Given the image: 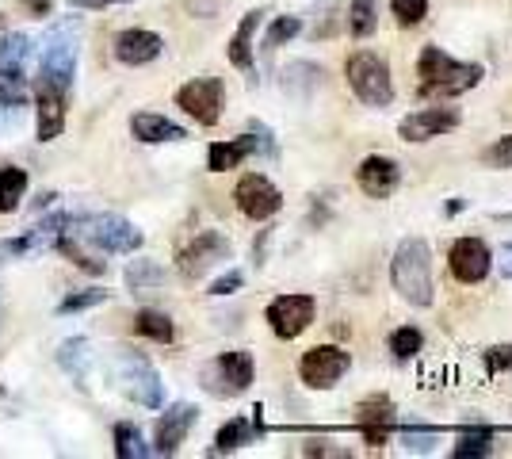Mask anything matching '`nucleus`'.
Masks as SVG:
<instances>
[{"instance_id":"4","label":"nucleus","mask_w":512,"mask_h":459,"mask_svg":"<svg viewBox=\"0 0 512 459\" xmlns=\"http://www.w3.org/2000/svg\"><path fill=\"white\" fill-rule=\"evenodd\" d=\"M69 234L85 241V245H96L104 253H134L142 249V230L127 222L123 215H85V219H69L65 226Z\"/></svg>"},{"instance_id":"39","label":"nucleus","mask_w":512,"mask_h":459,"mask_svg":"<svg viewBox=\"0 0 512 459\" xmlns=\"http://www.w3.org/2000/svg\"><path fill=\"white\" fill-rule=\"evenodd\" d=\"M486 372H512V345H497L486 352Z\"/></svg>"},{"instance_id":"21","label":"nucleus","mask_w":512,"mask_h":459,"mask_svg":"<svg viewBox=\"0 0 512 459\" xmlns=\"http://www.w3.org/2000/svg\"><path fill=\"white\" fill-rule=\"evenodd\" d=\"M130 134L138 138V142H146V146H161V142H184L188 131L184 127H176L172 119L165 115H153V111H138L134 119H130Z\"/></svg>"},{"instance_id":"8","label":"nucleus","mask_w":512,"mask_h":459,"mask_svg":"<svg viewBox=\"0 0 512 459\" xmlns=\"http://www.w3.org/2000/svg\"><path fill=\"white\" fill-rule=\"evenodd\" d=\"M352 368V356L337 345H318V349L302 352L299 360V375L306 387H314V391H329V387H337L344 375Z\"/></svg>"},{"instance_id":"40","label":"nucleus","mask_w":512,"mask_h":459,"mask_svg":"<svg viewBox=\"0 0 512 459\" xmlns=\"http://www.w3.org/2000/svg\"><path fill=\"white\" fill-rule=\"evenodd\" d=\"M20 127H23V108H4V104H0V138L16 134Z\"/></svg>"},{"instance_id":"41","label":"nucleus","mask_w":512,"mask_h":459,"mask_svg":"<svg viewBox=\"0 0 512 459\" xmlns=\"http://www.w3.org/2000/svg\"><path fill=\"white\" fill-rule=\"evenodd\" d=\"M245 284V276H241V272H226V276H218V280H214L211 284V295H218V299H222V295H234L237 287Z\"/></svg>"},{"instance_id":"42","label":"nucleus","mask_w":512,"mask_h":459,"mask_svg":"<svg viewBox=\"0 0 512 459\" xmlns=\"http://www.w3.org/2000/svg\"><path fill=\"white\" fill-rule=\"evenodd\" d=\"M306 456H348L344 448H325V440H310L306 444Z\"/></svg>"},{"instance_id":"35","label":"nucleus","mask_w":512,"mask_h":459,"mask_svg":"<svg viewBox=\"0 0 512 459\" xmlns=\"http://www.w3.org/2000/svg\"><path fill=\"white\" fill-rule=\"evenodd\" d=\"M436 444H440V433H432V429H406V433H402V448L413 452V456L436 452Z\"/></svg>"},{"instance_id":"26","label":"nucleus","mask_w":512,"mask_h":459,"mask_svg":"<svg viewBox=\"0 0 512 459\" xmlns=\"http://www.w3.org/2000/svg\"><path fill=\"white\" fill-rule=\"evenodd\" d=\"M27 184H31V176L20 165H4L0 169V211L4 215H12L20 207V199L27 196Z\"/></svg>"},{"instance_id":"9","label":"nucleus","mask_w":512,"mask_h":459,"mask_svg":"<svg viewBox=\"0 0 512 459\" xmlns=\"http://www.w3.org/2000/svg\"><path fill=\"white\" fill-rule=\"evenodd\" d=\"M222 104H226V85L218 77H195L176 92V108H184L203 127H214L222 119Z\"/></svg>"},{"instance_id":"33","label":"nucleus","mask_w":512,"mask_h":459,"mask_svg":"<svg viewBox=\"0 0 512 459\" xmlns=\"http://www.w3.org/2000/svg\"><path fill=\"white\" fill-rule=\"evenodd\" d=\"M425 349V337H421V329L413 326H402L390 333V352L398 356V360H409V356H417V352Z\"/></svg>"},{"instance_id":"24","label":"nucleus","mask_w":512,"mask_h":459,"mask_svg":"<svg viewBox=\"0 0 512 459\" xmlns=\"http://www.w3.org/2000/svg\"><path fill=\"white\" fill-rule=\"evenodd\" d=\"M260 20H264V12H249L245 20L237 23L234 39H230V62L237 69H245V73H253V35Z\"/></svg>"},{"instance_id":"3","label":"nucleus","mask_w":512,"mask_h":459,"mask_svg":"<svg viewBox=\"0 0 512 459\" xmlns=\"http://www.w3.org/2000/svg\"><path fill=\"white\" fill-rule=\"evenodd\" d=\"M73 73H77V23L65 20L54 23L39 46V81L65 92L73 85Z\"/></svg>"},{"instance_id":"38","label":"nucleus","mask_w":512,"mask_h":459,"mask_svg":"<svg viewBox=\"0 0 512 459\" xmlns=\"http://www.w3.org/2000/svg\"><path fill=\"white\" fill-rule=\"evenodd\" d=\"M486 165L490 169H512V134L497 138L490 150H486Z\"/></svg>"},{"instance_id":"14","label":"nucleus","mask_w":512,"mask_h":459,"mask_svg":"<svg viewBox=\"0 0 512 459\" xmlns=\"http://www.w3.org/2000/svg\"><path fill=\"white\" fill-rule=\"evenodd\" d=\"M448 268L459 284H482L493 268V253L482 238H459L448 253Z\"/></svg>"},{"instance_id":"34","label":"nucleus","mask_w":512,"mask_h":459,"mask_svg":"<svg viewBox=\"0 0 512 459\" xmlns=\"http://www.w3.org/2000/svg\"><path fill=\"white\" fill-rule=\"evenodd\" d=\"M299 31H302L299 16H279V20L268 27V35H264V50H279L283 43H291Z\"/></svg>"},{"instance_id":"43","label":"nucleus","mask_w":512,"mask_h":459,"mask_svg":"<svg viewBox=\"0 0 512 459\" xmlns=\"http://www.w3.org/2000/svg\"><path fill=\"white\" fill-rule=\"evenodd\" d=\"M73 8H85V12H100V8H107V4H115V0H69Z\"/></svg>"},{"instance_id":"7","label":"nucleus","mask_w":512,"mask_h":459,"mask_svg":"<svg viewBox=\"0 0 512 459\" xmlns=\"http://www.w3.org/2000/svg\"><path fill=\"white\" fill-rule=\"evenodd\" d=\"M256 375V364L249 352H222L214 364L203 368V379H207V391L222 394V398H234V394H245L249 383Z\"/></svg>"},{"instance_id":"30","label":"nucleus","mask_w":512,"mask_h":459,"mask_svg":"<svg viewBox=\"0 0 512 459\" xmlns=\"http://www.w3.org/2000/svg\"><path fill=\"white\" fill-rule=\"evenodd\" d=\"M375 27H379V8H375V0H352V4H348V31H352L356 39H367Z\"/></svg>"},{"instance_id":"1","label":"nucleus","mask_w":512,"mask_h":459,"mask_svg":"<svg viewBox=\"0 0 512 459\" xmlns=\"http://www.w3.org/2000/svg\"><path fill=\"white\" fill-rule=\"evenodd\" d=\"M417 77H421V92L425 96H463L470 88L486 77V69L478 62H455L448 50L440 46H425L421 58H417Z\"/></svg>"},{"instance_id":"12","label":"nucleus","mask_w":512,"mask_h":459,"mask_svg":"<svg viewBox=\"0 0 512 459\" xmlns=\"http://www.w3.org/2000/svg\"><path fill=\"white\" fill-rule=\"evenodd\" d=\"M253 153H268V157L276 153L264 127H253V134H241V138H230V142H214L211 150H207V165H211V173H230V169H237Z\"/></svg>"},{"instance_id":"11","label":"nucleus","mask_w":512,"mask_h":459,"mask_svg":"<svg viewBox=\"0 0 512 459\" xmlns=\"http://www.w3.org/2000/svg\"><path fill=\"white\" fill-rule=\"evenodd\" d=\"M234 199H237V211L253 222L272 219L279 207H283V192H279L268 176H260V173L241 176L234 188Z\"/></svg>"},{"instance_id":"44","label":"nucleus","mask_w":512,"mask_h":459,"mask_svg":"<svg viewBox=\"0 0 512 459\" xmlns=\"http://www.w3.org/2000/svg\"><path fill=\"white\" fill-rule=\"evenodd\" d=\"M501 276H505V280H512V245H505V249H501Z\"/></svg>"},{"instance_id":"13","label":"nucleus","mask_w":512,"mask_h":459,"mask_svg":"<svg viewBox=\"0 0 512 459\" xmlns=\"http://www.w3.org/2000/svg\"><path fill=\"white\" fill-rule=\"evenodd\" d=\"M230 257V241L222 238L218 230H203V234H195L184 249H180V257H176V264H180V272L188 276V280H199L203 272H211L218 261H226Z\"/></svg>"},{"instance_id":"28","label":"nucleus","mask_w":512,"mask_h":459,"mask_svg":"<svg viewBox=\"0 0 512 459\" xmlns=\"http://www.w3.org/2000/svg\"><path fill=\"white\" fill-rule=\"evenodd\" d=\"M134 329H138L142 337L157 341V345H169L172 337H176V326H172V318L165 310H142V314L134 318Z\"/></svg>"},{"instance_id":"17","label":"nucleus","mask_w":512,"mask_h":459,"mask_svg":"<svg viewBox=\"0 0 512 459\" xmlns=\"http://www.w3.org/2000/svg\"><path fill=\"white\" fill-rule=\"evenodd\" d=\"M455 127H459V111L455 108H421L398 123V134L406 142H428V138L455 131Z\"/></svg>"},{"instance_id":"15","label":"nucleus","mask_w":512,"mask_h":459,"mask_svg":"<svg viewBox=\"0 0 512 459\" xmlns=\"http://www.w3.org/2000/svg\"><path fill=\"white\" fill-rule=\"evenodd\" d=\"M356 180H360L363 196L386 199V196H394V192H398V184H402V165H398L394 157L371 153V157H363V161H360Z\"/></svg>"},{"instance_id":"25","label":"nucleus","mask_w":512,"mask_h":459,"mask_svg":"<svg viewBox=\"0 0 512 459\" xmlns=\"http://www.w3.org/2000/svg\"><path fill=\"white\" fill-rule=\"evenodd\" d=\"M88 360H92V345H88L85 337H69V341H62L58 364H62V372L73 375L81 387H85V379H88Z\"/></svg>"},{"instance_id":"37","label":"nucleus","mask_w":512,"mask_h":459,"mask_svg":"<svg viewBox=\"0 0 512 459\" xmlns=\"http://www.w3.org/2000/svg\"><path fill=\"white\" fill-rule=\"evenodd\" d=\"M107 303V291H77L58 303V314H77V310H88V306H100Z\"/></svg>"},{"instance_id":"20","label":"nucleus","mask_w":512,"mask_h":459,"mask_svg":"<svg viewBox=\"0 0 512 459\" xmlns=\"http://www.w3.org/2000/svg\"><path fill=\"white\" fill-rule=\"evenodd\" d=\"M356 425H360V433L367 444H386L390 437V425H394V402L386 398V394H375V398H363L360 406H356Z\"/></svg>"},{"instance_id":"19","label":"nucleus","mask_w":512,"mask_h":459,"mask_svg":"<svg viewBox=\"0 0 512 459\" xmlns=\"http://www.w3.org/2000/svg\"><path fill=\"white\" fill-rule=\"evenodd\" d=\"M161 35H153L146 27H127V31H119L115 35V58L123 62V66H150L161 58Z\"/></svg>"},{"instance_id":"32","label":"nucleus","mask_w":512,"mask_h":459,"mask_svg":"<svg viewBox=\"0 0 512 459\" xmlns=\"http://www.w3.org/2000/svg\"><path fill=\"white\" fill-rule=\"evenodd\" d=\"M490 452H493V429H470V433H463L459 444H455V456L459 459L490 456Z\"/></svg>"},{"instance_id":"10","label":"nucleus","mask_w":512,"mask_h":459,"mask_svg":"<svg viewBox=\"0 0 512 459\" xmlns=\"http://www.w3.org/2000/svg\"><path fill=\"white\" fill-rule=\"evenodd\" d=\"M314 310H318L314 295H279V299H272V303H268L264 318H268V326H272V333H276V337H283V341H295V337H302V333L310 329V322H314Z\"/></svg>"},{"instance_id":"6","label":"nucleus","mask_w":512,"mask_h":459,"mask_svg":"<svg viewBox=\"0 0 512 459\" xmlns=\"http://www.w3.org/2000/svg\"><path fill=\"white\" fill-rule=\"evenodd\" d=\"M348 85L352 92L360 96L367 108H386L390 100H394V81H390V66H386V58L379 54H371V50H360V54H352L348 58Z\"/></svg>"},{"instance_id":"18","label":"nucleus","mask_w":512,"mask_h":459,"mask_svg":"<svg viewBox=\"0 0 512 459\" xmlns=\"http://www.w3.org/2000/svg\"><path fill=\"white\" fill-rule=\"evenodd\" d=\"M65 131V96L62 88L35 81V134L39 142H54Z\"/></svg>"},{"instance_id":"27","label":"nucleus","mask_w":512,"mask_h":459,"mask_svg":"<svg viewBox=\"0 0 512 459\" xmlns=\"http://www.w3.org/2000/svg\"><path fill=\"white\" fill-rule=\"evenodd\" d=\"M54 249H58L62 257H69V261L77 264L81 272H92V276H104V272H107V264L96 261V257L85 249V241L77 238V234H69V230H62V234L54 238Z\"/></svg>"},{"instance_id":"29","label":"nucleus","mask_w":512,"mask_h":459,"mask_svg":"<svg viewBox=\"0 0 512 459\" xmlns=\"http://www.w3.org/2000/svg\"><path fill=\"white\" fill-rule=\"evenodd\" d=\"M115 456L119 459H146L153 456V448L134 425H115Z\"/></svg>"},{"instance_id":"5","label":"nucleus","mask_w":512,"mask_h":459,"mask_svg":"<svg viewBox=\"0 0 512 459\" xmlns=\"http://www.w3.org/2000/svg\"><path fill=\"white\" fill-rule=\"evenodd\" d=\"M111 372H115L119 391L127 394V398H134L138 406H146V410H161L165 406V383H161V375L153 372V364L146 356L119 352L115 364H111Z\"/></svg>"},{"instance_id":"31","label":"nucleus","mask_w":512,"mask_h":459,"mask_svg":"<svg viewBox=\"0 0 512 459\" xmlns=\"http://www.w3.org/2000/svg\"><path fill=\"white\" fill-rule=\"evenodd\" d=\"M127 287L130 291H146V287H161L165 284V268L157 261H130L127 264Z\"/></svg>"},{"instance_id":"2","label":"nucleus","mask_w":512,"mask_h":459,"mask_svg":"<svg viewBox=\"0 0 512 459\" xmlns=\"http://www.w3.org/2000/svg\"><path fill=\"white\" fill-rule=\"evenodd\" d=\"M390 280H394V291L409 306H432L436 284H432V249H428L425 238H406L394 249Z\"/></svg>"},{"instance_id":"23","label":"nucleus","mask_w":512,"mask_h":459,"mask_svg":"<svg viewBox=\"0 0 512 459\" xmlns=\"http://www.w3.org/2000/svg\"><path fill=\"white\" fill-rule=\"evenodd\" d=\"M260 433H264V425H260V410H256V417H234V421H226V425L218 429V437H214V452H237V448L253 444Z\"/></svg>"},{"instance_id":"36","label":"nucleus","mask_w":512,"mask_h":459,"mask_svg":"<svg viewBox=\"0 0 512 459\" xmlns=\"http://www.w3.org/2000/svg\"><path fill=\"white\" fill-rule=\"evenodd\" d=\"M390 12L402 27H413L428 16V0H390Z\"/></svg>"},{"instance_id":"22","label":"nucleus","mask_w":512,"mask_h":459,"mask_svg":"<svg viewBox=\"0 0 512 459\" xmlns=\"http://www.w3.org/2000/svg\"><path fill=\"white\" fill-rule=\"evenodd\" d=\"M27 58H31V39L12 31L0 39V81L27 85Z\"/></svg>"},{"instance_id":"16","label":"nucleus","mask_w":512,"mask_h":459,"mask_svg":"<svg viewBox=\"0 0 512 459\" xmlns=\"http://www.w3.org/2000/svg\"><path fill=\"white\" fill-rule=\"evenodd\" d=\"M195 417H199V410H195L192 402H176L172 410H165L161 421H157V429H153V452L157 456H172L184 444V437L192 433Z\"/></svg>"}]
</instances>
